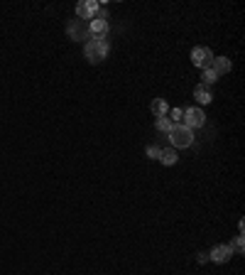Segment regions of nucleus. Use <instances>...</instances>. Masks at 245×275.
Returning <instances> with one entry per match:
<instances>
[{"label": "nucleus", "instance_id": "f257e3e1", "mask_svg": "<svg viewBox=\"0 0 245 275\" xmlns=\"http://www.w3.org/2000/svg\"><path fill=\"white\" fill-rule=\"evenodd\" d=\"M108 52H111V45H108L103 37H91V40L86 42V47H84V54H86V59H89L91 64L103 62V59L108 57Z\"/></svg>", "mask_w": 245, "mask_h": 275}, {"label": "nucleus", "instance_id": "f03ea898", "mask_svg": "<svg viewBox=\"0 0 245 275\" xmlns=\"http://www.w3.org/2000/svg\"><path fill=\"white\" fill-rule=\"evenodd\" d=\"M169 140L174 148H191L194 143V133L186 128V125H174L172 133H169Z\"/></svg>", "mask_w": 245, "mask_h": 275}, {"label": "nucleus", "instance_id": "7ed1b4c3", "mask_svg": "<svg viewBox=\"0 0 245 275\" xmlns=\"http://www.w3.org/2000/svg\"><path fill=\"white\" fill-rule=\"evenodd\" d=\"M211 62H213V54H211L208 47H194V50H191V64H194V67L208 69Z\"/></svg>", "mask_w": 245, "mask_h": 275}, {"label": "nucleus", "instance_id": "20e7f679", "mask_svg": "<svg viewBox=\"0 0 245 275\" xmlns=\"http://www.w3.org/2000/svg\"><path fill=\"white\" fill-rule=\"evenodd\" d=\"M89 32H91V37H103L108 32V15L103 10H98V15L93 20H89Z\"/></svg>", "mask_w": 245, "mask_h": 275}, {"label": "nucleus", "instance_id": "39448f33", "mask_svg": "<svg viewBox=\"0 0 245 275\" xmlns=\"http://www.w3.org/2000/svg\"><path fill=\"white\" fill-rule=\"evenodd\" d=\"M181 118H184V125H186L189 130L201 128V125L206 123V116H203V111H201V108H186Z\"/></svg>", "mask_w": 245, "mask_h": 275}, {"label": "nucleus", "instance_id": "423d86ee", "mask_svg": "<svg viewBox=\"0 0 245 275\" xmlns=\"http://www.w3.org/2000/svg\"><path fill=\"white\" fill-rule=\"evenodd\" d=\"M98 10H101V5L96 3V0H81V3L76 5V15L81 20H93L98 15Z\"/></svg>", "mask_w": 245, "mask_h": 275}, {"label": "nucleus", "instance_id": "0eeeda50", "mask_svg": "<svg viewBox=\"0 0 245 275\" xmlns=\"http://www.w3.org/2000/svg\"><path fill=\"white\" fill-rule=\"evenodd\" d=\"M233 253H235L233 246H225V243H223V246H216V248L211 250V260H213V263H228V260L233 258Z\"/></svg>", "mask_w": 245, "mask_h": 275}, {"label": "nucleus", "instance_id": "6e6552de", "mask_svg": "<svg viewBox=\"0 0 245 275\" xmlns=\"http://www.w3.org/2000/svg\"><path fill=\"white\" fill-rule=\"evenodd\" d=\"M211 64H213L211 69H213L218 76H221V74H228V72H230V67H233L228 57H213V62H211Z\"/></svg>", "mask_w": 245, "mask_h": 275}, {"label": "nucleus", "instance_id": "1a4fd4ad", "mask_svg": "<svg viewBox=\"0 0 245 275\" xmlns=\"http://www.w3.org/2000/svg\"><path fill=\"white\" fill-rule=\"evenodd\" d=\"M159 160H162V165L172 167V165H177V162H179V155H177V150H174V148H169V150H162V152H159Z\"/></svg>", "mask_w": 245, "mask_h": 275}, {"label": "nucleus", "instance_id": "9d476101", "mask_svg": "<svg viewBox=\"0 0 245 275\" xmlns=\"http://www.w3.org/2000/svg\"><path fill=\"white\" fill-rule=\"evenodd\" d=\"M194 99H196L199 103H211V101H213V94H211L206 86H196V89H194Z\"/></svg>", "mask_w": 245, "mask_h": 275}, {"label": "nucleus", "instance_id": "9b49d317", "mask_svg": "<svg viewBox=\"0 0 245 275\" xmlns=\"http://www.w3.org/2000/svg\"><path fill=\"white\" fill-rule=\"evenodd\" d=\"M152 113H155L157 118L167 116V113H169V106H167V101H164V99H155V101H152Z\"/></svg>", "mask_w": 245, "mask_h": 275}, {"label": "nucleus", "instance_id": "f8f14e48", "mask_svg": "<svg viewBox=\"0 0 245 275\" xmlns=\"http://www.w3.org/2000/svg\"><path fill=\"white\" fill-rule=\"evenodd\" d=\"M218 81V74L208 67V69H203V74H201V86H208V84H216Z\"/></svg>", "mask_w": 245, "mask_h": 275}, {"label": "nucleus", "instance_id": "ddd939ff", "mask_svg": "<svg viewBox=\"0 0 245 275\" xmlns=\"http://www.w3.org/2000/svg\"><path fill=\"white\" fill-rule=\"evenodd\" d=\"M172 128H174V123H172L167 116L157 118V130H159V133H167V135H169V133H172Z\"/></svg>", "mask_w": 245, "mask_h": 275}, {"label": "nucleus", "instance_id": "4468645a", "mask_svg": "<svg viewBox=\"0 0 245 275\" xmlns=\"http://www.w3.org/2000/svg\"><path fill=\"white\" fill-rule=\"evenodd\" d=\"M181 116H184V111H181V108H172V118H169V121L177 125V121H181Z\"/></svg>", "mask_w": 245, "mask_h": 275}, {"label": "nucleus", "instance_id": "2eb2a0df", "mask_svg": "<svg viewBox=\"0 0 245 275\" xmlns=\"http://www.w3.org/2000/svg\"><path fill=\"white\" fill-rule=\"evenodd\" d=\"M159 152H162V150H159V148H155V145H150V148H147V157H152V160H159Z\"/></svg>", "mask_w": 245, "mask_h": 275}, {"label": "nucleus", "instance_id": "dca6fc26", "mask_svg": "<svg viewBox=\"0 0 245 275\" xmlns=\"http://www.w3.org/2000/svg\"><path fill=\"white\" fill-rule=\"evenodd\" d=\"M233 250L243 253V236H238V238H235V248H233Z\"/></svg>", "mask_w": 245, "mask_h": 275}]
</instances>
